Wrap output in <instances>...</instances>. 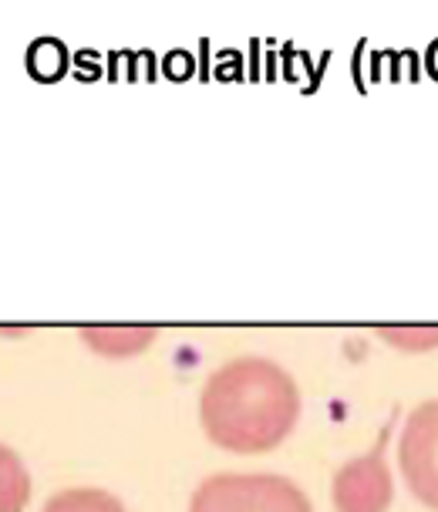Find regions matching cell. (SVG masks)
Segmentation results:
<instances>
[{
    "mask_svg": "<svg viewBox=\"0 0 438 512\" xmlns=\"http://www.w3.org/2000/svg\"><path fill=\"white\" fill-rule=\"evenodd\" d=\"M398 462L412 496L438 509V398L422 401L405 422L398 442Z\"/></svg>",
    "mask_w": 438,
    "mask_h": 512,
    "instance_id": "3957f363",
    "label": "cell"
},
{
    "mask_svg": "<svg viewBox=\"0 0 438 512\" xmlns=\"http://www.w3.org/2000/svg\"><path fill=\"white\" fill-rule=\"evenodd\" d=\"M31 499V475L7 445H0V512H24Z\"/></svg>",
    "mask_w": 438,
    "mask_h": 512,
    "instance_id": "5b68a950",
    "label": "cell"
},
{
    "mask_svg": "<svg viewBox=\"0 0 438 512\" xmlns=\"http://www.w3.org/2000/svg\"><path fill=\"white\" fill-rule=\"evenodd\" d=\"M300 418L294 378L267 358H236L213 371L199 398V422L219 448L260 455L277 448Z\"/></svg>",
    "mask_w": 438,
    "mask_h": 512,
    "instance_id": "6da1fadb",
    "label": "cell"
},
{
    "mask_svg": "<svg viewBox=\"0 0 438 512\" xmlns=\"http://www.w3.org/2000/svg\"><path fill=\"white\" fill-rule=\"evenodd\" d=\"M189 512H314V506L284 475L219 472L199 482Z\"/></svg>",
    "mask_w": 438,
    "mask_h": 512,
    "instance_id": "7a4b0ae2",
    "label": "cell"
},
{
    "mask_svg": "<svg viewBox=\"0 0 438 512\" xmlns=\"http://www.w3.org/2000/svg\"><path fill=\"white\" fill-rule=\"evenodd\" d=\"M189 68H193V58L189 54H182V51H176L172 58H166V75H172V78H189Z\"/></svg>",
    "mask_w": 438,
    "mask_h": 512,
    "instance_id": "9c48e42d",
    "label": "cell"
},
{
    "mask_svg": "<svg viewBox=\"0 0 438 512\" xmlns=\"http://www.w3.org/2000/svg\"><path fill=\"white\" fill-rule=\"evenodd\" d=\"M65 68H68V51H65V44L44 38V41L34 44L31 51H27V71H31V75L38 78V81H54V78H61V75H65Z\"/></svg>",
    "mask_w": 438,
    "mask_h": 512,
    "instance_id": "52a82bcc",
    "label": "cell"
},
{
    "mask_svg": "<svg viewBox=\"0 0 438 512\" xmlns=\"http://www.w3.org/2000/svg\"><path fill=\"white\" fill-rule=\"evenodd\" d=\"M385 337L398 347H412V351H425V347L438 344V327H388Z\"/></svg>",
    "mask_w": 438,
    "mask_h": 512,
    "instance_id": "ba28073f",
    "label": "cell"
},
{
    "mask_svg": "<svg viewBox=\"0 0 438 512\" xmlns=\"http://www.w3.org/2000/svg\"><path fill=\"white\" fill-rule=\"evenodd\" d=\"M391 438V425L381 428L378 442L368 455L351 459L334 475V509L337 512H388L395 489H391V472L385 462V448Z\"/></svg>",
    "mask_w": 438,
    "mask_h": 512,
    "instance_id": "277c9868",
    "label": "cell"
},
{
    "mask_svg": "<svg viewBox=\"0 0 438 512\" xmlns=\"http://www.w3.org/2000/svg\"><path fill=\"white\" fill-rule=\"evenodd\" d=\"M428 71L438 78V44H432V51H428Z\"/></svg>",
    "mask_w": 438,
    "mask_h": 512,
    "instance_id": "30bf717a",
    "label": "cell"
},
{
    "mask_svg": "<svg viewBox=\"0 0 438 512\" xmlns=\"http://www.w3.org/2000/svg\"><path fill=\"white\" fill-rule=\"evenodd\" d=\"M44 512H129L105 489H65L48 499Z\"/></svg>",
    "mask_w": 438,
    "mask_h": 512,
    "instance_id": "8992f818",
    "label": "cell"
}]
</instances>
